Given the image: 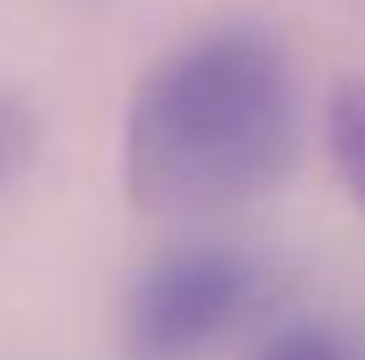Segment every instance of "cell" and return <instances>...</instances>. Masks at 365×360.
<instances>
[{"label":"cell","instance_id":"cell-1","mask_svg":"<svg viewBox=\"0 0 365 360\" xmlns=\"http://www.w3.org/2000/svg\"><path fill=\"white\" fill-rule=\"evenodd\" d=\"M302 148L286 48L255 21H222L170 48L128 106V196L159 217L233 212L281 191Z\"/></svg>","mask_w":365,"mask_h":360},{"label":"cell","instance_id":"cell-2","mask_svg":"<svg viewBox=\"0 0 365 360\" xmlns=\"http://www.w3.org/2000/svg\"><path fill=\"white\" fill-rule=\"evenodd\" d=\"M259 265L233 244H185L138 276L128 297L133 360H201L255 313Z\"/></svg>","mask_w":365,"mask_h":360},{"label":"cell","instance_id":"cell-3","mask_svg":"<svg viewBox=\"0 0 365 360\" xmlns=\"http://www.w3.org/2000/svg\"><path fill=\"white\" fill-rule=\"evenodd\" d=\"M329 148L334 165L344 175L349 196L365 207V74L360 80H344L329 101Z\"/></svg>","mask_w":365,"mask_h":360},{"label":"cell","instance_id":"cell-4","mask_svg":"<svg viewBox=\"0 0 365 360\" xmlns=\"http://www.w3.org/2000/svg\"><path fill=\"white\" fill-rule=\"evenodd\" d=\"M255 360H360L349 350L344 339H339L334 329H318V324H302V329H286L275 334V339L259 350Z\"/></svg>","mask_w":365,"mask_h":360},{"label":"cell","instance_id":"cell-5","mask_svg":"<svg viewBox=\"0 0 365 360\" xmlns=\"http://www.w3.org/2000/svg\"><path fill=\"white\" fill-rule=\"evenodd\" d=\"M21 159V122L11 111H0V175Z\"/></svg>","mask_w":365,"mask_h":360}]
</instances>
